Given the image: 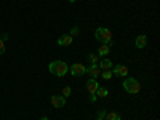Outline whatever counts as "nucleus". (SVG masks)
Wrapping results in <instances>:
<instances>
[{"mask_svg":"<svg viewBox=\"0 0 160 120\" xmlns=\"http://www.w3.org/2000/svg\"><path fill=\"white\" fill-rule=\"evenodd\" d=\"M48 71L51 74H55L56 77H64L66 74L69 72V66L68 62H64V61H53L48 64Z\"/></svg>","mask_w":160,"mask_h":120,"instance_id":"f257e3e1","label":"nucleus"},{"mask_svg":"<svg viewBox=\"0 0 160 120\" xmlns=\"http://www.w3.org/2000/svg\"><path fill=\"white\" fill-rule=\"evenodd\" d=\"M95 38L101 43H106V45H111L112 43V32L106 28H98L95 31Z\"/></svg>","mask_w":160,"mask_h":120,"instance_id":"f03ea898","label":"nucleus"},{"mask_svg":"<svg viewBox=\"0 0 160 120\" xmlns=\"http://www.w3.org/2000/svg\"><path fill=\"white\" fill-rule=\"evenodd\" d=\"M122 87L125 88V91H127V93H130V95H136V93H139V90H141L139 82H138L136 78H133V77L125 78V82H123V85H122Z\"/></svg>","mask_w":160,"mask_h":120,"instance_id":"7ed1b4c3","label":"nucleus"},{"mask_svg":"<svg viewBox=\"0 0 160 120\" xmlns=\"http://www.w3.org/2000/svg\"><path fill=\"white\" fill-rule=\"evenodd\" d=\"M85 71H87V68H85L82 62H74L71 68H69V72H71L72 75H75V77H82V75H85Z\"/></svg>","mask_w":160,"mask_h":120,"instance_id":"20e7f679","label":"nucleus"},{"mask_svg":"<svg viewBox=\"0 0 160 120\" xmlns=\"http://www.w3.org/2000/svg\"><path fill=\"white\" fill-rule=\"evenodd\" d=\"M50 101H51V104L55 106L56 109H61V108H64V106H66V98L61 96V95H53L50 98Z\"/></svg>","mask_w":160,"mask_h":120,"instance_id":"39448f33","label":"nucleus"},{"mask_svg":"<svg viewBox=\"0 0 160 120\" xmlns=\"http://www.w3.org/2000/svg\"><path fill=\"white\" fill-rule=\"evenodd\" d=\"M112 74L117 75V77H127L128 75V68L123 64H115L114 69H112Z\"/></svg>","mask_w":160,"mask_h":120,"instance_id":"423d86ee","label":"nucleus"},{"mask_svg":"<svg viewBox=\"0 0 160 120\" xmlns=\"http://www.w3.org/2000/svg\"><path fill=\"white\" fill-rule=\"evenodd\" d=\"M85 74H88L91 78H96V77H99V74H101V69H99V66H98V64H91L90 68H87Z\"/></svg>","mask_w":160,"mask_h":120,"instance_id":"0eeeda50","label":"nucleus"},{"mask_svg":"<svg viewBox=\"0 0 160 120\" xmlns=\"http://www.w3.org/2000/svg\"><path fill=\"white\" fill-rule=\"evenodd\" d=\"M98 88H99V83L96 82V78H88V80H87V91L90 93V95L96 93Z\"/></svg>","mask_w":160,"mask_h":120,"instance_id":"6e6552de","label":"nucleus"},{"mask_svg":"<svg viewBox=\"0 0 160 120\" xmlns=\"http://www.w3.org/2000/svg\"><path fill=\"white\" fill-rule=\"evenodd\" d=\"M58 45L59 47H71L72 45V35L66 34V35H61L58 38Z\"/></svg>","mask_w":160,"mask_h":120,"instance_id":"1a4fd4ad","label":"nucleus"},{"mask_svg":"<svg viewBox=\"0 0 160 120\" xmlns=\"http://www.w3.org/2000/svg\"><path fill=\"white\" fill-rule=\"evenodd\" d=\"M146 45H148V37H146L144 34L138 35V37H136V40H135V47L141 50V48H144Z\"/></svg>","mask_w":160,"mask_h":120,"instance_id":"9d476101","label":"nucleus"},{"mask_svg":"<svg viewBox=\"0 0 160 120\" xmlns=\"http://www.w3.org/2000/svg\"><path fill=\"white\" fill-rule=\"evenodd\" d=\"M112 68V61L109 58H104L102 61H99V69L101 71H109Z\"/></svg>","mask_w":160,"mask_h":120,"instance_id":"9b49d317","label":"nucleus"},{"mask_svg":"<svg viewBox=\"0 0 160 120\" xmlns=\"http://www.w3.org/2000/svg\"><path fill=\"white\" fill-rule=\"evenodd\" d=\"M10 38V35L8 34H0V55H3V53H5V42H7V40Z\"/></svg>","mask_w":160,"mask_h":120,"instance_id":"f8f14e48","label":"nucleus"},{"mask_svg":"<svg viewBox=\"0 0 160 120\" xmlns=\"http://www.w3.org/2000/svg\"><path fill=\"white\" fill-rule=\"evenodd\" d=\"M109 51H111V45H106L102 43L98 50V56H106V55H109Z\"/></svg>","mask_w":160,"mask_h":120,"instance_id":"ddd939ff","label":"nucleus"},{"mask_svg":"<svg viewBox=\"0 0 160 120\" xmlns=\"http://www.w3.org/2000/svg\"><path fill=\"white\" fill-rule=\"evenodd\" d=\"M95 95H96L98 98H106V96L109 95V90H108V88H104V87H99V88L96 90Z\"/></svg>","mask_w":160,"mask_h":120,"instance_id":"4468645a","label":"nucleus"},{"mask_svg":"<svg viewBox=\"0 0 160 120\" xmlns=\"http://www.w3.org/2000/svg\"><path fill=\"white\" fill-rule=\"evenodd\" d=\"M106 120H122V115H120L118 112H108L106 114Z\"/></svg>","mask_w":160,"mask_h":120,"instance_id":"2eb2a0df","label":"nucleus"},{"mask_svg":"<svg viewBox=\"0 0 160 120\" xmlns=\"http://www.w3.org/2000/svg\"><path fill=\"white\" fill-rule=\"evenodd\" d=\"M87 59H88L91 64H98L99 56H98V55H95V53H88V55H87Z\"/></svg>","mask_w":160,"mask_h":120,"instance_id":"dca6fc26","label":"nucleus"},{"mask_svg":"<svg viewBox=\"0 0 160 120\" xmlns=\"http://www.w3.org/2000/svg\"><path fill=\"white\" fill-rule=\"evenodd\" d=\"M101 77H102L104 80H109V78L112 77V71H111V69H109V71H102V72H101Z\"/></svg>","mask_w":160,"mask_h":120,"instance_id":"f3484780","label":"nucleus"},{"mask_svg":"<svg viewBox=\"0 0 160 120\" xmlns=\"http://www.w3.org/2000/svg\"><path fill=\"white\" fill-rule=\"evenodd\" d=\"M61 96L69 98V96H71V87H64V88H62V95H61Z\"/></svg>","mask_w":160,"mask_h":120,"instance_id":"a211bd4d","label":"nucleus"},{"mask_svg":"<svg viewBox=\"0 0 160 120\" xmlns=\"http://www.w3.org/2000/svg\"><path fill=\"white\" fill-rule=\"evenodd\" d=\"M78 34H80V29L77 28V26H74V28L71 29V34H69V35H74V37H77Z\"/></svg>","mask_w":160,"mask_h":120,"instance_id":"6ab92c4d","label":"nucleus"},{"mask_svg":"<svg viewBox=\"0 0 160 120\" xmlns=\"http://www.w3.org/2000/svg\"><path fill=\"white\" fill-rule=\"evenodd\" d=\"M96 99H98V96L95 95V93H93V95H90V101H91V102H95Z\"/></svg>","mask_w":160,"mask_h":120,"instance_id":"aec40b11","label":"nucleus"},{"mask_svg":"<svg viewBox=\"0 0 160 120\" xmlns=\"http://www.w3.org/2000/svg\"><path fill=\"white\" fill-rule=\"evenodd\" d=\"M96 120H106V117H99V115H96Z\"/></svg>","mask_w":160,"mask_h":120,"instance_id":"412c9836","label":"nucleus"},{"mask_svg":"<svg viewBox=\"0 0 160 120\" xmlns=\"http://www.w3.org/2000/svg\"><path fill=\"white\" fill-rule=\"evenodd\" d=\"M69 2H71V3H74V2H80V0H69Z\"/></svg>","mask_w":160,"mask_h":120,"instance_id":"4be33fe9","label":"nucleus"},{"mask_svg":"<svg viewBox=\"0 0 160 120\" xmlns=\"http://www.w3.org/2000/svg\"><path fill=\"white\" fill-rule=\"evenodd\" d=\"M40 120H48V117H42V118H40Z\"/></svg>","mask_w":160,"mask_h":120,"instance_id":"5701e85b","label":"nucleus"}]
</instances>
